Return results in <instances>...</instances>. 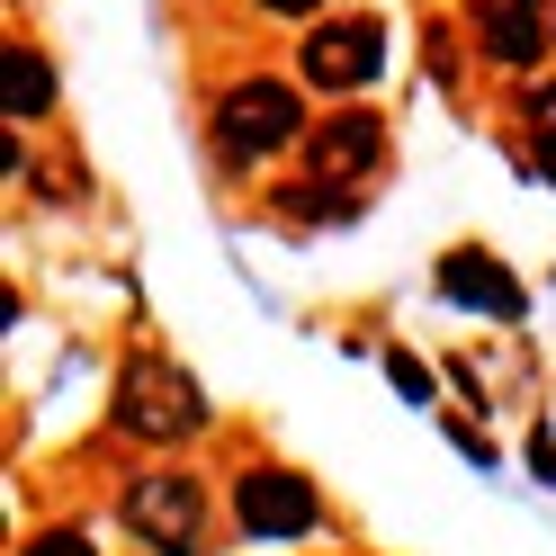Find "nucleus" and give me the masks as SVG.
<instances>
[{
  "label": "nucleus",
  "mask_w": 556,
  "mask_h": 556,
  "mask_svg": "<svg viewBox=\"0 0 556 556\" xmlns=\"http://www.w3.org/2000/svg\"><path fill=\"white\" fill-rule=\"evenodd\" d=\"M198 422H206V395H198L189 368H170V359H126V377H117V431H126V440L170 448V440H189Z\"/></svg>",
  "instance_id": "f257e3e1"
},
{
  "label": "nucleus",
  "mask_w": 556,
  "mask_h": 556,
  "mask_svg": "<svg viewBox=\"0 0 556 556\" xmlns=\"http://www.w3.org/2000/svg\"><path fill=\"white\" fill-rule=\"evenodd\" d=\"M296 126H305V109L288 81H233L216 99V153L225 162H261L278 144H296Z\"/></svg>",
  "instance_id": "f03ea898"
},
{
  "label": "nucleus",
  "mask_w": 556,
  "mask_h": 556,
  "mask_svg": "<svg viewBox=\"0 0 556 556\" xmlns=\"http://www.w3.org/2000/svg\"><path fill=\"white\" fill-rule=\"evenodd\" d=\"M198 520H206V494H198L180 467H162V476H135V484H126V530H135V539H153L162 556H198Z\"/></svg>",
  "instance_id": "7ed1b4c3"
},
{
  "label": "nucleus",
  "mask_w": 556,
  "mask_h": 556,
  "mask_svg": "<svg viewBox=\"0 0 556 556\" xmlns=\"http://www.w3.org/2000/svg\"><path fill=\"white\" fill-rule=\"evenodd\" d=\"M296 63H305L315 90H359V81L387 73V27H377V18H324Z\"/></svg>",
  "instance_id": "20e7f679"
},
{
  "label": "nucleus",
  "mask_w": 556,
  "mask_h": 556,
  "mask_svg": "<svg viewBox=\"0 0 556 556\" xmlns=\"http://www.w3.org/2000/svg\"><path fill=\"white\" fill-rule=\"evenodd\" d=\"M233 511H242V530H252V539H305L324 520V494L296 467H252V476H242V494H233Z\"/></svg>",
  "instance_id": "39448f33"
},
{
  "label": "nucleus",
  "mask_w": 556,
  "mask_h": 556,
  "mask_svg": "<svg viewBox=\"0 0 556 556\" xmlns=\"http://www.w3.org/2000/svg\"><path fill=\"white\" fill-rule=\"evenodd\" d=\"M377 153H387V117H377V109H332L315 135H305V170H315L324 189L368 180V170H377Z\"/></svg>",
  "instance_id": "423d86ee"
},
{
  "label": "nucleus",
  "mask_w": 556,
  "mask_h": 556,
  "mask_svg": "<svg viewBox=\"0 0 556 556\" xmlns=\"http://www.w3.org/2000/svg\"><path fill=\"white\" fill-rule=\"evenodd\" d=\"M440 296H448V305H476V315H494V324H520V315H530L520 278H511L494 252H448V261H440Z\"/></svg>",
  "instance_id": "0eeeda50"
},
{
  "label": "nucleus",
  "mask_w": 556,
  "mask_h": 556,
  "mask_svg": "<svg viewBox=\"0 0 556 556\" xmlns=\"http://www.w3.org/2000/svg\"><path fill=\"white\" fill-rule=\"evenodd\" d=\"M476 37H484V54L494 63H539V46H547V0H484L476 10Z\"/></svg>",
  "instance_id": "6e6552de"
},
{
  "label": "nucleus",
  "mask_w": 556,
  "mask_h": 556,
  "mask_svg": "<svg viewBox=\"0 0 556 556\" xmlns=\"http://www.w3.org/2000/svg\"><path fill=\"white\" fill-rule=\"evenodd\" d=\"M0 99H10V117H46V99H54V73L27 46L0 54Z\"/></svg>",
  "instance_id": "1a4fd4ad"
},
{
  "label": "nucleus",
  "mask_w": 556,
  "mask_h": 556,
  "mask_svg": "<svg viewBox=\"0 0 556 556\" xmlns=\"http://www.w3.org/2000/svg\"><path fill=\"white\" fill-rule=\"evenodd\" d=\"M530 144H539V180L556 189V81L530 99Z\"/></svg>",
  "instance_id": "9d476101"
},
{
  "label": "nucleus",
  "mask_w": 556,
  "mask_h": 556,
  "mask_svg": "<svg viewBox=\"0 0 556 556\" xmlns=\"http://www.w3.org/2000/svg\"><path fill=\"white\" fill-rule=\"evenodd\" d=\"M278 206H288V216H351V189H278Z\"/></svg>",
  "instance_id": "9b49d317"
},
{
  "label": "nucleus",
  "mask_w": 556,
  "mask_h": 556,
  "mask_svg": "<svg viewBox=\"0 0 556 556\" xmlns=\"http://www.w3.org/2000/svg\"><path fill=\"white\" fill-rule=\"evenodd\" d=\"M387 377H395V395H413V404L431 395V368L413 359V351H387Z\"/></svg>",
  "instance_id": "f8f14e48"
},
{
  "label": "nucleus",
  "mask_w": 556,
  "mask_h": 556,
  "mask_svg": "<svg viewBox=\"0 0 556 556\" xmlns=\"http://www.w3.org/2000/svg\"><path fill=\"white\" fill-rule=\"evenodd\" d=\"M18 556H99V547H90L81 530H46L37 547H18Z\"/></svg>",
  "instance_id": "ddd939ff"
},
{
  "label": "nucleus",
  "mask_w": 556,
  "mask_h": 556,
  "mask_svg": "<svg viewBox=\"0 0 556 556\" xmlns=\"http://www.w3.org/2000/svg\"><path fill=\"white\" fill-rule=\"evenodd\" d=\"M530 476H547V484H556V448H547V440H530Z\"/></svg>",
  "instance_id": "4468645a"
},
{
  "label": "nucleus",
  "mask_w": 556,
  "mask_h": 556,
  "mask_svg": "<svg viewBox=\"0 0 556 556\" xmlns=\"http://www.w3.org/2000/svg\"><path fill=\"white\" fill-rule=\"evenodd\" d=\"M261 10H278V18H305V10H324V0H261Z\"/></svg>",
  "instance_id": "2eb2a0df"
}]
</instances>
